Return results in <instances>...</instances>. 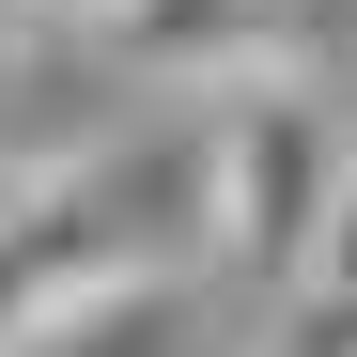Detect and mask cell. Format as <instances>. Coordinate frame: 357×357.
I'll return each instance as SVG.
<instances>
[{"instance_id":"7a4b0ae2","label":"cell","mask_w":357,"mask_h":357,"mask_svg":"<svg viewBox=\"0 0 357 357\" xmlns=\"http://www.w3.org/2000/svg\"><path fill=\"white\" fill-rule=\"evenodd\" d=\"M109 78H155V93H233L280 63L295 0H93V16H63Z\"/></svg>"},{"instance_id":"8992f818","label":"cell","mask_w":357,"mask_h":357,"mask_svg":"<svg viewBox=\"0 0 357 357\" xmlns=\"http://www.w3.org/2000/svg\"><path fill=\"white\" fill-rule=\"evenodd\" d=\"M0 187H16V171H0Z\"/></svg>"},{"instance_id":"6da1fadb","label":"cell","mask_w":357,"mask_h":357,"mask_svg":"<svg viewBox=\"0 0 357 357\" xmlns=\"http://www.w3.org/2000/svg\"><path fill=\"white\" fill-rule=\"evenodd\" d=\"M342 171H357V125H342L326 78L264 63V78L202 93V264L295 295V280H311V249H326Z\"/></svg>"},{"instance_id":"277c9868","label":"cell","mask_w":357,"mask_h":357,"mask_svg":"<svg viewBox=\"0 0 357 357\" xmlns=\"http://www.w3.org/2000/svg\"><path fill=\"white\" fill-rule=\"evenodd\" d=\"M31 47H47V16H31V0H0V93L31 78Z\"/></svg>"},{"instance_id":"3957f363","label":"cell","mask_w":357,"mask_h":357,"mask_svg":"<svg viewBox=\"0 0 357 357\" xmlns=\"http://www.w3.org/2000/svg\"><path fill=\"white\" fill-rule=\"evenodd\" d=\"M295 295H326V311H357V171H342V202H326V249H311V280Z\"/></svg>"},{"instance_id":"5b68a950","label":"cell","mask_w":357,"mask_h":357,"mask_svg":"<svg viewBox=\"0 0 357 357\" xmlns=\"http://www.w3.org/2000/svg\"><path fill=\"white\" fill-rule=\"evenodd\" d=\"M31 16H47V31H63V16H93V0H31Z\"/></svg>"}]
</instances>
